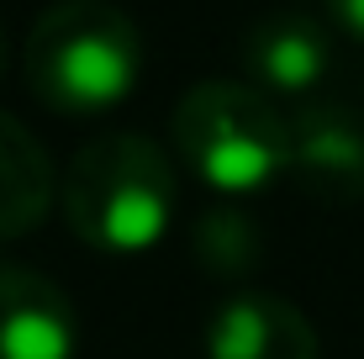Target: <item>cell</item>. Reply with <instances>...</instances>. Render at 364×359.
Masks as SVG:
<instances>
[{
    "label": "cell",
    "instance_id": "cell-3",
    "mask_svg": "<svg viewBox=\"0 0 364 359\" xmlns=\"http://www.w3.org/2000/svg\"><path fill=\"white\" fill-rule=\"evenodd\" d=\"M174 154L217 195H254L291 175V122L248 80H200L174 106Z\"/></svg>",
    "mask_w": 364,
    "mask_h": 359
},
{
    "label": "cell",
    "instance_id": "cell-9",
    "mask_svg": "<svg viewBox=\"0 0 364 359\" xmlns=\"http://www.w3.org/2000/svg\"><path fill=\"white\" fill-rule=\"evenodd\" d=\"M196 254L206 269L217 275H248L259 264V227L254 217H243L237 206H211L206 217L196 222Z\"/></svg>",
    "mask_w": 364,
    "mask_h": 359
},
{
    "label": "cell",
    "instance_id": "cell-10",
    "mask_svg": "<svg viewBox=\"0 0 364 359\" xmlns=\"http://www.w3.org/2000/svg\"><path fill=\"white\" fill-rule=\"evenodd\" d=\"M333 16V27L343 37H354V43H364V0H322Z\"/></svg>",
    "mask_w": 364,
    "mask_h": 359
},
{
    "label": "cell",
    "instance_id": "cell-1",
    "mask_svg": "<svg viewBox=\"0 0 364 359\" xmlns=\"http://www.w3.org/2000/svg\"><path fill=\"white\" fill-rule=\"evenodd\" d=\"M180 180L164 148L143 132H100L80 143L58 180L69 232L95 254L137 259L159 249L174 222Z\"/></svg>",
    "mask_w": 364,
    "mask_h": 359
},
{
    "label": "cell",
    "instance_id": "cell-7",
    "mask_svg": "<svg viewBox=\"0 0 364 359\" xmlns=\"http://www.w3.org/2000/svg\"><path fill=\"white\" fill-rule=\"evenodd\" d=\"M243 69L264 95H311L333 69V32L301 11L264 16L243 32Z\"/></svg>",
    "mask_w": 364,
    "mask_h": 359
},
{
    "label": "cell",
    "instance_id": "cell-2",
    "mask_svg": "<svg viewBox=\"0 0 364 359\" xmlns=\"http://www.w3.org/2000/svg\"><path fill=\"white\" fill-rule=\"evenodd\" d=\"M27 85L58 117H106L143 80V32L111 0H53L27 32Z\"/></svg>",
    "mask_w": 364,
    "mask_h": 359
},
{
    "label": "cell",
    "instance_id": "cell-6",
    "mask_svg": "<svg viewBox=\"0 0 364 359\" xmlns=\"http://www.w3.org/2000/svg\"><path fill=\"white\" fill-rule=\"evenodd\" d=\"M291 175L322 206L364 201V122L338 106H317L291 122Z\"/></svg>",
    "mask_w": 364,
    "mask_h": 359
},
{
    "label": "cell",
    "instance_id": "cell-4",
    "mask_svg": "<svg viewBox=\"0 0 364 359\" xmlns=\"http://www.w3.org/2000/svg\"><path fill=\"white\" fill-rule=\"evenodd\" d=\"M206 359H322L317 328L274 291H232L206 317Z\"/></svg>",
    "mask_w": 364,
    "mask_h": 359
},
{
    "label": "cell",
    "instance_id": "cell-11",
    "mask_svg": "<svg viewBox=\"0 0 364 359\" xmlns=\"http://www.w3.org/2000/svg\"><path fill=\"white\" fill-rule=\"evenodd\" d=\"M0 69H6V27H0Z\"/></svg>",
    "mask_w": 364,
    "mask_h": 359
},
{
    "label": "cell",
    "instance_id": "cell-8",
    "mask_svg": "<svg viewBox=\"0 0 364 359\" xmlns=\"http://www.w3.org/2000/svg\"><path fill=\"white\" fill-rule=\"evenodd\" d=\"M53 195H58V175L43 138L11 111H0V243L27 238L53 212Z\"/></svg>",
    "mask_w": 364,
    "mask_h": 359
},
{
    "label": "cell",
    "instance_id": "cell-5",
    "mask_svg": "<svg viewBox=\"0 0 364 359\" xmlns=\"http://www.w3.org/2000/svg\"><path fill=\"white\" fill-rule=\"evenodd\" d=\"M0 359H80V312L53 275L0 264Z\"/></svg>",
    "mask_w": 364,
    "mask_h": 359
}]
</instances>
